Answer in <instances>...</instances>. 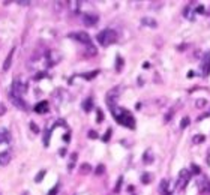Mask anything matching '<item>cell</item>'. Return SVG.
<instances>
[{
    "label": "cell",
    "instance_id": "1",
    "mask_svg": "<svg viewBox=\"0 0 210 195\" xmlns=\"http://www.w3.org/2000/svg\"><path fill=\"white\" fill-rule=\"evenodd\" d=\"M111 113H113V117L114 120L122 125V126H126L129 129H135V119L132 116L131 111H128L126 108H122V107H111Z\"/></svg>",
    "mask_w": 210,
    "mask_h": 195
},
{
    "label": "cell",
    "instance_id": "2",
    "mask_svg": "<svg viewBox=\"0 0 210 195\" xmlns=\"http://www.w3.org/2000/svg\"><path fill=\"white\" fill-rule=\"evenodd\" d=\"M96 41H98L101 45H104V47L111 45V44H114V42L117 41V32L113 30V29H105V30H102L101 33H98Z\"/></svg>",
    "mask_w": 210,
    "mask_h": 195
},
{
    "label": "cell",
    "instance_id": "3",
    "mask_svg": "<svg viewBox=\"0 0 210 195\" xmlns=\"http://www.w3.org/2000/svg\"><path fill=\"white\" fill-rule=\"evenodd\" d=\"M191 176H192L191 170H188V168H183V170H180V173H179V177H177V183H176V186H177L179 189H183V188L188 185V182L191 180Z\"/></svg>",
    "mask_w": 210,
    "mask_h": 195
},
{
    "label": "cell",
    "instance_id": "4",
    "mask_svg": "<svg viewBox=\"0 0 210 195\" xmlns=\"http://www.w3.org/2000/svg\"><path fill=\"white\" fill-rule=\"evenodd\" d=\"M12 93H15L17 96H23L26 92H27V83H24L23 80H14V84H12Z\"/></svg>",
    "mask_w": 210,
    "mask_h": 195
},
{
    "label": "cell",
    "instance_id": "5",
    "mask_svg": "<svg viewBox=\"0 0 210 195\" xmlns=\"http://www.w3.org/2000/svg\"><path fill=\"white\" fill-rule=\"evenodd\" d=\"M69 38L75 39L77 42L83 44V45H86V47L92 45V39H90V36H89L86 32H74V33H71V35H69Z\"/></svg>",
    "mask_w": 210,
    "mask_h": 195
},
{
    "label": "cell",
    "instance_id": "6",
    "mask_svg": "<svg viewBox=\"0 0 210 195\" xmlns=\"http://www.w3.org/2000/svg\"><path fill=\"white\" fill-rule=\"evenodd\" d=\"M9 99L12 101V104L17 107V108H20V110H29V105L26 104V101L21 98V96H17L15 93H12V92H9Z\"/></svg>",
    "mask_w": 210,
    "mask_h": 195
},
{
    "label": "cell",
    "instance_id": "7",
    "mask_svg": "<svg viewBox=\"0 0 210 195\" xmlns=\"http://www.w3.org/2000/svg\"><path fill=\"white\" fill-rule=\"evenodd\" d=\"M98 21H99V17H98V15H95V14H90V12H86V14H83V23H84V26H87V27H92V26H96V24H98Z\"/></svg>",
    "mask_w": 210,
    "mask_h": 195
},
{
    "label": "cell",
    "instance_id": "8",
    "mask_svg": "<svg viewBox=\"0 0 210 195\" xmlns=\"http://www.w3.org/2000/svg\"><path fill=\"white\" fill-rule=\"evenodd\" d=\"M11 141V132L6 128H0V144H8Z\"/></svg>",
    "mask_w": 210,
    "mask_h": 195
},
{
    "label": "cell",
    "instance_id": "9",
    "mask_svg": "<svg viewBox=\"0 0 210 195\" xmlns=\"http://www.w3.org/2000/svg\"><path fill=\"white\" fill-rule=\"evenodd\" d=\"M11 159H12V156H11V152L9 150H5V152H2L0 153V165H8L9 162H11Z\"/></svg>",
    "mask_w": 210,
    "mask_h": 195
},
{
    "label": "cell",
    "instance_id": "10",
    "mask_svg": "<svg viewBox=\"0 0 210 195\" xmlns=\"http://www.w3.org/2000/svg\"><path fill=\"white\" fill-rule=\"evenodd\" d=\"M35 111L39 113V114L47 113V111H48V102H47V101H41V102H38L36 107H35Z\"/></svg>",
    "mask_w": 210,
    "mask_h": 195
},
{
    "label": "cell",
    "instance_id": "11",
    "mask_svg": "<svg viewBox=\"0 0 210 195\" xmlns=\"http://www.w3.org/2000/svg\"><path fill=\"white\" fill-rule=\"evenodd\" d=\"M14 54H15V48H12V50H11L9 56L6 57V60H5V63H3V71H5V72L11 68V65H12V59H14Z\"/></svg>",
    "mask_w": 210,
    "mask_h": 195
},
{
    "label": "cell",
    "instance_id": "12",
    "mask_svg": "<svg viewBox=\"0 0 210 195\" xmlns=\"http://www.w3.org/2000/svg\"><path fill=\"white\" fill-rule=\"evenodd\" d=\"M159 191L164 195H171V189L168 188V180L167 179H162L161 183H159Z\"/></svg>",
    "mask_w": 210,
    "mask_h": 195
},
{
    "label": "cell",
    "instance_id": "13",
    "mask_svg": "<svg viewBox=\"0 0 210 195\" xmlns=\"http://www.w3.org/2000/svg\"><path fill=\"white\" fill-rule=\"evenodd\" d=\"M141 24H143V26H147V27H156V26H158V23H156L153 18H149V17H144V18L141 20Z\"/></svg>",
    "mask_w": 210,
    "mask_h": 195
},
{
    "label": "cell",
    "instance_id": "14",
    "mask_svg": "<svg viewBox=\"0 0 210 195\" xmlns=\"http://www.w3.org/2000/svg\"><path fill=\"white\" fill-rule=\"evenodd\" d=\"M92 108H93V99L92 98H87L83 102V110L86 113H89V111H92Z\"/></svg>",
    "mask_w": 210,
    "mask_h": 195
},
{
    "label": "cell",
    "instance_id": "15",
    "mask_svg": "<svg viewBox=\"0 0 210 195\" xmlns=\"http://www.w3.org/2000/svg\"><path fill=\"white\" fill-rule=\"evenodd\" d=\"M56 126L53 125V128H50V129H47L45 131V137H44V146L45 147H48L50 146V137H51V132H53V129H54Z\"/></svg>",
    "mask_w": 210,
    "mask_h": 195
},
{
    "label": "cell",
    "instance_id": "16",
    "mask_svg": "<svg viewBox=\"0 0 210 195\" xmlns=\"http://www.w3.org/2000/svg\"><path fill=\"white\" fill-rule=\"evenodd\" d=\"M77 158H78V155L74 152L72 155H71V159H69V164H68V170L71 171V170H74V167H75V164H77Z\"/></svg>",
    "mask_w": 210,
    "mask_h": 195
},
{
    "label": "cell",
    "instance_id": "17",
    "mask_svg": "<svg viewBox=\"0 0 210 195\" xmlns=\"http://www.w3.org/2000/svg\"><path fill=\"white\" fill-rule=\"evenodd\" d=\"M152 180H153V176H152L150 173H144V174L141 176V183H144V185H149Z\"/></svg>",
    "mask_w": 210,
    "mask_h": 195
},
{
    "label": "cell",
    "instance_id": "18",
    "mask_svg": "<svg viewBox=\"0 0 210 195\" xmlns=\"http://www.w3.org/2000/svg\"><path fill=\"white\" fill-rule=\"evenodd\" d=\"M143 159H144L146 164H152V162H153V153H152V150H146Z\"/></svg>",
    "mask_w": 210,
    "mask_h": 195
},
{
    "label": "cell",
    "instance_id": "19",
    "mask_svg": "<svg viewBox=\"0 0 210 195\" xmlns=\"http://www.w3.org/2000/svg\"><path fill=\"white\" fill-rule=\"evenodd\" d=\"M183 15H185L186 18H189L191 21H194V15H192V6H191V5L185 8V11H183Z\"/></svg>",
    "mask_w": 210,
    "mask_h": 195
},
{
    "label": "cell",
    "instance_id": "20",
    "mask_svg": "<svg viewBox=\"0 0 210 195\" xmlns=\"http://www.w3.org/2000/svg\"><path fill=\"white\" fill-rule=\"evenodd\" d=\"M99 74V71H93V72H86V74H81V77L86 78V80H93V78L96 77Z\"/></svg>",
    "mask_w": 210,
    "mask_h": 195
},
{
    "label": "cell",
    "instance_id": "21",
    "mask_svg": "<svg viewBox=\"0 0 210 195\" xmlns=\"http://www.w3.org/2000/svg\"><path fill=\"white\" fill-rule=\"evenodd\" d=\"M80 171H81L83 174H89V173H92V167H90L89 164H81Z\"/></svg>",
    "mask_w": 210,
    "mask_h": 195
},
{
    "label": "cell",
    "instance_id": "22",
    "mask_svg": "<svg viewBox=\"0 0 210 195\" xmlns=\"http://www.w3.org/2000/svg\"><path fill=\"white\" fill-rule=\"evenodd\" d=\"M204 140H206V137H204L203 134H200V135H195V137L192 138L194 144H200V143H204Z\"/></svg>",
    "mask_w": 210,
    "mask_h": 195
},
{
    "label": "cell",
    "instance_id": "23",
    "mask_svg": "<svg viewBox=\"0 0 210 195\" xmlns=\"http://www.w3.org/2000/svg\"><path fill=\"white\" fill-rule=\"evenodd\" d=\"M191 173H192V174L200 176V174H201V168H200L197 164H191Z\"/></svg>",
    "mask_w": 210,
    "mask_h": 195
},
{
    "label": "cell",
    "instance_id": "24",
    "mask_svg": "<svg viewBox=\"0 0 210 195\" xmlns=\"http://www.w3.org/2000/svg\"><path fill=\"white\" fill-rule=\"evenodd\" d=\"M189 123H191V119H189V117H183V119H182V122H180V128H182V129H185V128H188V126H189Z\"/></svg>",
    "mask_w": 210,
    "mask_h": 195
},
{
    "label": "cell",
    "instance_id": "25",
    "mask_svg": "<svg viewBox=\"0 0 210 195\" xmlns=\"http://www.w3.org/2000/svg\"><path fill=\"white\" fill-rule=\"evenodd\" d=\"M111 134H113V131H111V129H108V131L105 132V135L102 137V141H104V143H108V141H110V138H111Z\"/></svg>",
    "mask_w": 210,
    "mask_h": 195
},
{
    "label": "cell",
    "instance_id": "26",
    "mask_svg": "<svg viewBox=\"0 0 210 195\" xmlns=\"http://www.w3.org/2000/svg\"><path fill=\"white\" fill-rule=\"evenodd\" d=\"M45 174H47V171H45V170L39 171V173H38V176H36V179H35V182H36V183H39V182H41L42 179L45 177Z\"/></svg>",
    "mask_w": 210,
    "mask_h": 195
},
{
    "label": "cell",
    "instance_id": "27",
    "mask_svg": "<svg viewBox=\"0 0 210 195\" xmlns=\"http://www.w3.org/2000/svg\"><path fill=\"white\" fill-rule=\"evenodd\" d=\"M104 171H105V167H104L102 164H99V165L96 167V171H95V174H96V176H101Z\"/></svg>",
    "mask_w": 210,
    "mask_h": 195
},
{
    "label": "cell",
    "instance_id": "28",
    "mask_svg": "<svg viewBox=\"0 0 210 195\" xmlns=\"http://www.w3.org/2000/svg\"><path fill=\"white\" fill-rule=\"evenodd\" d=\"M206 104H207V101H206V99H197V102H195V105H197L198 108L206 107Z\"/></svg>",
    "mask_w": 210,
    "mask_h": 195
},
{
    "label": "cell",
    "instance_id": "29",
    "mask_svg": "<svg viewBox=\"0 0 210 195\" xmlns=\"http://www.w3.org/2000/svg\"><path fill=\"white\" fill-rule=\"evenodd\" d=\"M122 182H123V177H119V182H117V185H116V188H114V192H116V194H119V192H120Z\"/></svg>",
    "mask_w": 210,
    "mask_h": 195
},
{
    "label": "cell",
    "instance_id": "30",
    "mask_svg": "<svg viewBox=\"0 0 210 195\" xmlns=\"http://www.w3.org/2000/svg\"><path fill=\"white\" fill-rule=\"evenodd\" d=\"M122 66H123V60H122V57H120V56H117V66H116V68H117V71H119V72L122 71Z\"/></svg>",
    "mask_w": 210,
    "mask_h": 195
},
{
    "label": "cell",
    "instance_id": "31",
    "mask_svg": "<svg viewBox=\"0 0 210 195\" xmlns=\"http://www.w3.org/2000/svg\"><path fill=\"white\" fill-rule=\"evenodd\" d=\"M96 53H98V51H96V48H95L93 45H89V47H87V54H93V56H95Z\"/></svg>",
    "mask_w": 210,
    "mask_h": 195
},
{
    "label": "cell",
    "instance_id": "32",
    "mask_svg": "<svg viewBox=\"0 0 210 195\" xmlns=\"http://www.w3.org/2000/svg\"><path fill=\"white\" fill-rule=\"evenodd\" d=\"M204 11H206V9H204V6H203V5H200V6H197V8H195V12H197V14H204Z\"/></svg>",
    "mask_w": 210,
    "mask_h": 195
},
{
    "label": "cell",
    "instance_id": "33",
    "mask_svg": "<svg viewBox=\"0 0 210 195\" xmlns=\"http://www.w3.org/2000/svg\"><path fill=\"white\" fill-rule=\"evenodd\" d=\"M57 192H59V185H56V186H54V188H53V189L48 192V195H56Z\"/></svg>",
    "mask_w": 210,
    "mask_h": 195
},
{
    "label": "cell",
    "instance_id": "34",
    "mask_svg": "<svg viewBox=\"0 0 210 195\" xmlns=\"http://www.w3.org/2000/svg\"><path fill=\"white\" fill-rule=\"evenodd\" d=\"M89 138H98V132L96 131H89Z\"/></svg>",
    "mask_w": 210,
    "mask_h": 195
},
{
    "label": "cell",
    "instance_id": "35",
    "mask_svg": "<svg viewBox=\"0 0 210 195\" xmlns=\"http://www.w3.org/2000/svg\"><path fill=\"white\" fill-rule=\"evenodd\" d=\"M30 128L33 129V132H35V134H38V132H39V129H38V126H36V123H33V122H32V123H30Z\"/></svg>",
    "mask_w": 210,
    "mask_h": 195
},
{
    "label": "cell",
    "instance_id": "36",
    "mask_svg": "<svg viewBox=\"0 0 210 195\" xmlns=\"http://www.w3.org/2000/svg\"><path fill=\"white\" fill-rule=\"evenodd\" d=\"M96 122H98V123L102 122V111H101V110H98V119H96Z\"/></svg>",
    "mask_w": 210,
    "mask_h": 195
},
{
    "label": "cell",
    "instance_id": "37",
    "mask_svg": "<svg viewBox=\"0 0 210 195\" xmlns=\"http://www.w3.org/2000/svg\"><path fill=\"white\" fill-rule=\"evenodd\" d=\"M18 5H20V6H30V2H23V0H20Z\"/></svg>",
    "mask_w": 210,
    "mask_h": 195
},
{
    "label": "cell",
    "instance_id": "38",
    "mask_svg": "<svg viewBox=\"0 0 210 195\" xmlns=\"http://www.w3.org/2000/svg\"><path fill=\"white\" fill-rule=\"evenodd\" d=\"M69 138H71V135H69V132L63 135V141H65V143H69Z\"/></svg>",
    "mask_w": 210,
    "mask_h": 195
},
{
    "label": "cell",
    "instance_id": "39",
    "mask_svg": "<svg viewBox=\"0 0 210 195\" xmlns=\"http://www.w3.org/2000/svg\"><path fill=\"white\" fill-rule=\"evenodd\" d=\"M143 68H144V69H149V68H150V63H149V62H144V63H143Z\"/></svg>",
    "mask_w": 210,
    "mask_h": 195
},
{
    "label": "cell",
    "instance_id": "40",
    "mask_svg": "<svg viewBox=\"0 0 210 195\" xmlns=\"http://www.w3.org/2000/svg\"><path fill=\"white\" fill-rule=\"evenodd\" d=\"M42 77H45V72H41V74H38V75H36V81H39V78H42Z\"/></svg>",
    "mask_w": 210,
    "mask_h": 195
},
{
    "label": "cell",
    "instance_id": "41",
    "mask_svg": "<svg viewBox=\"0 0 210 195\" xmlns=\"http://www.w3.org/2000/svg\"><path fill=\"white\" fill-rule=\"evenodd\" d=\"M171 117H173V111H170V113L167 114V117H165V122H168V120H170Z\"/></svg>",
    "mask_w": 210,
    "mask_h": 195
},
{
    "label": "cell",
    "instance_id": "42",
    "mask_svg": "<svg viewBox=\"0 0 210 195\" xmlns=\"http://www.w3.org/2000/svg\"><path fill=\"white\" fill-rule=\"evenodd\" d=\"M210 114H203V116L201 117H198V122H200V120H203V119H206V117H209Z\"/></svg>",
    "mask_w": 210,
    "mask_h": 195
},
{
    "label": "cell",
    "instance_id": "43",
    "mask_svg": "<svg viewBox=\"0 0 210 195\" xmlns=\"http://www.w3.org/2000/svg\"><path fill=\"white\" fill-rule=\"evenodd\" d=\"M135 108H137V110H140V108H141V102H137V105H135Z\"/></svg>",
    "mask_w": 210,
    "mask_h": 195
},
{
    "label": "cell",
    "instance_id": "44",
    "mask_svg": "<svg viewBox=\"0 0 210 195\" xmlns=\"http://www.w3.org/2000/svg\"><path fill=\"white\" fill-rule=\"evenodd\" d=\"M65 153H66V150H65V149H60V155L65 156Z\"/></svg>",
    "mask_w": 210,
    "mask_h": 195
}]
</instances>
